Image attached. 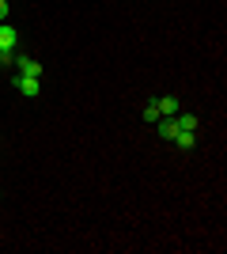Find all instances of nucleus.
<instances>
[{
    "mask_svg": "<svg viewBox=\"0 0 227 254\" xmlns=\"http://www.w3.org/2000/svg\"><path fill=\"white\" fill-rule=\"evenodd\" d=\"M15 46H19V31H15L11 23H0V50L15 53Z\"/></svg>",
    "mask_w": 227,
    "mask_h": 254,
    "instance_id": "2",
    "label": "nucleus"
},
{
    "mask_svg": "<svg viewBox=\"0 0 227 254\" xmlns=\"http://www.w3.org/2000/svg\"><path fill=\"white\" fill-rule=\"evenodd\" d=\"M19 64V76H34V80H42V61H34V57H15Z\"/></svg>",
    "mask_w": 227,
    "mask_h": 254,
    "instance_id": "3",
    "label": "nucleus"
},
{
    "mask_svg": "<svg viewBox=\"0 0 227 254\" xmlns=\"http://www.w3.org/2000/svg\"><path fill=\"white\" fill-rule=\"evenodd\" d=\"M155 106H159V118H174V114H178V99H174V95L155 99Z\"/></svg>",
    "mask_w": 227,
    "mask_h": 254,
    "instance_id": "4",
    "label": "nucleus"
},
{
    "mask_svg": "<svg viewBox=\"0 0 227 254\" xmlns=\"http://www.w3.org/2000/svg\"><path fill=\"white\" fill-rule=\"evenodd\" d=\"M144 122H151V126L159 122V106H155V103H148V106H144Z\"/></svg>",
    "mask_w": 227,
    "mask_h": 254,
    "instance_id": "8",
    "label": "nucleus"
},
{
    "mask_svg": "<svg viewBox=\"0 0 227 254\" xmlns=\"http://www.w3.org/2000/svg\"><path fill=\"white\" fill-rule=\"evenodd\" d=\"M11 84H15V91H23L27 99H34L38 91H42V80H34V76H19V72H15V80H11Z\"/></svg>",
    "mask_w": 227,
    "mask_h": 254,
    "instance_id": "1",
    "label": "nucleus"
},
{
    "mask_svg": "<svg viewBox=\"0 0 227 254\" xmlns=\"http://www.w3.org/2000/svg\"><path fill=\"white\" fill-rule=\"evenodd\" d=\"M0 23H8V0H0Z\"/></svg>",
    "mask_w": 227,
    "mask_h": 254,
    "instance_id": "9",
    "label": "nucleus"
},
{
    "mask_svg": "<svg viewBox=\"0 0 227 254\" xmlns=\"http://www.w3.org/2000/svg\"><path fill=\"white\" fill-rule=\"evenodd\" d=\"M174 144L182 152H193L197 148V133H182V129H178V133H174Z\"/></svg>",
    "mask_w": 227,
    "mask_h": 254,
    "instance_id": "6",
    "label": "nucleus"
},
{
    "mask_svg": "<svg viewBox=\"0 0 227 254\" xmlns=\"http://www.w3.org/2000/svg\"><path fill=\"white\" fill-rule=\"evenodd\" d=\"M155 126H159V137H163V140H174V133H178V126H174V118H159Z\"/></svg>",
    "mask_w": 227,
    "mask_h": 254,
    "instance_id": "7",
    "label": "nucleus"
},
{
    "mask_svg": "<svg viewBox=\"0 0 227 254\" xmlns=\"http://www.w3.org/2000/svg\"><path fill=\"white\" fill-rule=\"evenodd\" d=\"M174 126L182 129V133H197V126H201V122H197L193 114H182V110H178V114H174Z\"/></svg>",
    "mask_w": 227,
    "mask_h": 254,
    "instance_id": "5",
    "label": "nucleus"
}]
</instances>
